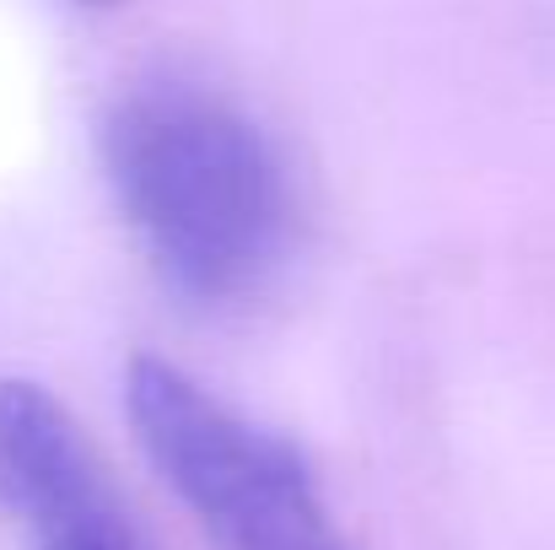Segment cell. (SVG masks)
I'll return each instance as SVG.
<instances>
[{
  "instance_id": "obj_1",
  "label": "cell",
  "mask_w": 555,
  "mask_h": 550,
  "mask_svg": "<svg viewBox=\"0 0 555 550\" xmlns=\"http://www.w3.org/2000/svg\"><path fill=\"white\" fill-rule=\"evenodd\" d=\"M103 179L152 276L199 314L254 308L302 232L297 179L264 119L189 71H146L98 130Z\"/></svg>"
},
{
  "instance_id": "obj_2",
  "label": "cell",
  "mask_w": 555,
  "mask_h": 550,
  "mask_svg": "<svg viewBox=\"0 0 555 550\" xmlns=\"http://www.w3.org/2000/svg\"><path fill=\"white\" fill-rule=\"evenodd\" d=\"M125 421L216 550H362L308 453L189 367L135 351L125 362Z\"/></svg>"
},
{
  "instance_id": "obj_3",
  "label": "cell",
  "mask_w": 555,
  "mask_h": 550,
  "mask_svg": "<svg viewBox=\"0 0 555 550\" xmlns=\"http://www.w3.org/2000/svg\"><path fill=\"white\" fill-rule=\"evenodd\" d=\"M0 519L27 550H152L87 426L33 378H0Z\"/></svg>"
},
{
  "instance_id": "obj_4",
  "label": "cell",
  "mask_w": 555,
  "mask_h": 550,
  "mask_svg": "<svg viewBox=\"0 0 555 550\" xmlns=\"http://www.w3.org/2000/svg\"><path fill=\"white\" fill-rule=\"evenodd\" d=\"M98 5H108V0H98Z\"/></svg>"
}]
</instances>
